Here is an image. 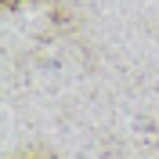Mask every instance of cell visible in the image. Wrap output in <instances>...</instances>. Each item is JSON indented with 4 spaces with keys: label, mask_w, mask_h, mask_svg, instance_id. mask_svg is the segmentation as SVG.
I'll return each instance as SVG.
<instances>
[{
    "label": "cell",
    "mask_w": 159,
    "mask_h": 159,
    "mask_svg": "<svg viewBox=\"0 0 159 159\" xmlns=\"http://www.w3.org/2000/svg\"><path fill=\"white\" fill-rule=\"evenodd\" d=\"M15 159H43V156H36V152H25V156H15Z\"/></svg>",
    "instance_id": "2"
},
{
    "label": "cell",
    "mask_w": 159,
    "mask_h": 159,
    "mask_svg": "<svg viewBox=\"0 0 159 159\" xmlns=\"http://www.w3.org/2000/svg\"><path fill=\"white\" fill-rule=\"evenodd\" d=\"M25 4H43V0H0V7L7 11V15H11V11H22Z\"/></svg>",
    "instance_id": "1"
}]
</instances>
